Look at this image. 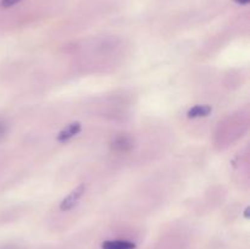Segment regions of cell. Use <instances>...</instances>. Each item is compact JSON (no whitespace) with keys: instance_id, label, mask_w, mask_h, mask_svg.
Masks as SVG:
<instances>
[{"instance_id":"277c9868","label":"cell","mask_w":250,"mask_h":249,"mask_svg":"<svg viewBox=\"0 0 250 249\" xmlns=\"http://www.w3.org/2000/svg\"><path fill=\"white\" fill-rule=\"evenodd\" d=\"M102 249H136V244L126 239H112L105 241L102 244Z\"/></svg>"},{"instance_id":"52a82bcc","label":"cell","mask_w":250,"mask_h":249,"mask_svg":"<svg viewBox=\"0 0 250 249\" xmlns=\"http://www.w3.org/2000/svg\"><path fill=\"white\" fill-rule=\"evenodd\" d=\"M7 132V127H6V124L2 121H0V138H2V137L6 134Z\"/></svg>"},{"instance_id":"5b68a950","label":"cell","mask_w":250,"mask_h":249,"mask_svg":"<svg viewBox=\"0 0 250 249\" xmlns=\"http://www.w3.org/2000/svg\"><path fill=\"white\" fill-rule=\"evenodd\" d=\"M211 106L209 105H195V106L190 107L187 112V116L189 119H198V117H205L210 115L211 112Z\"/></svg>"},{"instance_id":"ba28073f","label":"cell","mask_w":250,"mask_h":249,"mask_svg":"<svg viewBox=\"0 0 250 249\" xmlns=\"http://www.w3.org/2000/svg\"><path fill=\"white\" fill-rule=\"evenodd\" d=\"M234 1L237 2V4H241V5H247L250 0H234Z\"/></svg>"},{"instance_id":"6da1fadb","label":"cell","mask_w":250,"mask_h":249,"mask_svg":"<svg viewBox=\"0 0 250 249\" xmlns=\"http://www.w3.org/2000/svg\"><path fill=\"white\" fill-rule=\"evenodd\" d=\"M85 189H87V187H85V185H83L82 183V185L77 186L73 190H71V192L68 193L62 200H61L60 203L61 211H68V210L73 209V208L78 204L81 198L83 197V194L85 193Z\"/></svg>"},{"instance_id":"7a4b0ae2","label":"cell","mask_w":250,"mask_h":249,"mask_svg":"<svg viewBox=\"0 0 250 249\" xmlns=\"http://www.w3.org/2000/svg\"><path fill=\"white\" fill-rule=\"evenodd\" d=\"M81 131H82V124H81V122H72L68 126H66L62 131H60V133L56 137V141L59 143H66L70 139H72L73 137L77 136Z\"/></svg>"},{"instance_id":"8992f818","label":"cell","mask_w":250,"mask_h":249,"mask_svg":"<svg viewBox=\"0 0 250 249\" xmlns=\"http://www.w3.org/2000/svg\"><path fill=\"white\" fill-rule=\"evenodd\" d=\"M20 1H22V0H1V1H0V6H1L2 9H7V7H11L14 6V5L19 4Z\"/></svg>"},{"instance_id":"3957f363","label":"cell","mask_w":250,"mask_h":249,"mask_svg":"<svg viewBox=\"0 0 250 249\" xmlns=\"http://www.w3.org/2000/svg\"><path fill=\"white\" fill-rule=\"evenodd\" d=\"M111 146L119 153H127L133 148V139L128 136H117L112 141Z\"/></svg>"}]
</instances>
